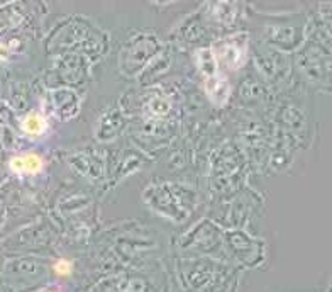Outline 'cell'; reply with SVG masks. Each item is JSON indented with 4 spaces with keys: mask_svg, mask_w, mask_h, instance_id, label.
Here are the masks:
<instances>
[{
    "mask_svg": "<svg viewBox=\"0 0 332 292\" xmlns=\"http://www.w3.org/2000/svg\"><path fill=\"white\" fill-rule=\"evenodd\" d=\"M44 167L43 163V158H41L39 155H36V153H28V155L24 156H15L10 161V168H12L14 172H17V174H37V172H41Z\"/></svg>",
    "mask_w": 332,
    "mask_h": 292,
    "instance_id": "obj_1",
    "label": "cell"
},
{
    "mask_svg": "<svg viewBox=\"0 0 332 292\" xmlns=\"http://www.w3.org/2000/svg\"><path fill=\"white\" fill-rule=\"evenodd\" d=\"M22 129H24L28 134L39 136V134L44 133L46 122H44V119L39 116V114H29V116L26 117L24 121H22Z\"/></svg>",
    "mask_w": 332,
    "mask_h": 292,
    "instance_id": "obj_2",
    "label": "cell"
},
{
    "mask_svg": "<svg viewBox=\"0 0 332 292\" xmlns=\"http://www.w3.org/2000/svg\"><path fill=\"white\" fill-rule=\"evenodd\" d=\"M55 272L58 275H63V277H66V275L71 272V263L68 262V260H60V262L55 265Z\"/></svg>",
    "mask_w": 332,
    "mask_h": 292,
    "instance_id": "obj_3",
    "label": "cell"
}]
</instances>
